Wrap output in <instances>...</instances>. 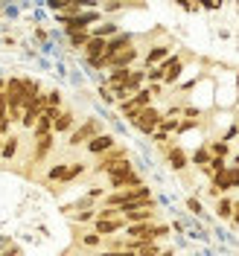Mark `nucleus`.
I'll use <instances>...</instances> for the list:
<instances>
[{"label":"nucleus","mask_w":239,"mask_h":256,"mask_svg":"<svg viewBox=\"0 0 239 256\" xmlns=\"http://www.w3.org/2000/svg\"><path fill=\"white\" fill-rule=\"evenodd\" d=\"M172 233L169 224H155V222H128L126 236L128 239H166Z\"/></svg>","instance_id":"f257e3e1"},{"label":"nucleus","mask_w":239,"mask_h":256,"mask_svg":"<svg viewBox=\"0 0 239 256\" xmlns=\"http://www.w3.org/2000/svg\"><path fill=\"white\" fill-rule=\"evenodd\" d=\"M108 184H111V190H126V186H137V184H143V178L131 169V163H128V158H126L114 172H108Z\"/></svg>","instance_id":"f03ea898"},{"label":"nucleus","mask_w":239,"mask_h":256,"mask_svg":"<svg viewBox=\"0 0 239 256\" xmlns=\"http://www.w3.org/2000/svg\"><path fill=\"white\" fill-rule=\"evenodd\" d=\"M126 158H128L126 148H123V146H114V148H108V152H102V154H99V163L94 166V172H99V175L105 172V175H108V172H114V169H117Z\"/></svg>","instance_id":"7ed1b4c3"},{"label":"nucleus","mask_w":239,"mask_h":256,"mask_svg":"<svg viewBox=\"0 0 239 256\" xmlns=\"http://www.w3.org/2000/svg\"><path fill=\"white\" fill-rule=\"evenodd\" d=\"M137 58H140V50L134 47V44H128L120 52H114V56H102V70L105 67H131Z\"/></svg>","instance_id":"20e7f679"},{"label":"nucleus","mask_w":239,"mask_h":256,"mask_svg":"<svg viewBox=\"0 0 239 256\" xmlns=\"http://www.w3.org/2000/svg\"><path fill=\"white\" fill-rule=\"evenodd\" d=\"M102 18V12H79V15H70V18H59V24L64 26V32H79V30H88L91 24H96Z\"/></svg>","instance_id":"39448f33"},{"label":"nucleus","mask_w":239,"mask_h":256,"mask_svg":"<svg viewBox=\"0 0 239 256\" xmlns=\"http://www.w3.org/2000/svg\"><path fill=\"white\" fill-rule=\"evenodd\" d=\"M163 122V114L155 108V105H146V108H140V116H137V122H134V128L137 131H143V134H149L152 137V131Z\"/></svg>","instance_id":"423d86ee"},{"label":"nucleus","mask_w":239,"mask_h":256,"mask_svg":"<svg viewBox=\"0 0 239 256\" xmlns=\"http://www.w3.org/2000/svg\"><path fill=\"white\" fill-rule=\"evenodd\" d=\"M96 134H99V120H96V116H91L85 126H79V128H73V131H70V140H67V146H73V148H76V146H85L91 137H96Z\"/></svg>","instance_id":"0eeeda50"},{"label":"nucleus","mask_w":239,"mask_h":256,"mask_svg":"<svg viewBox=\"0 0 239 256\" xmlns=\"http://www.w3.org/2000/svg\"><path fill=\"white\" fill-rule=\"evenodd\" d=\"M126 224H128V222H126V216H117V218H99V216H96L94 230H96V233H102V236L108 239V236H114V233H120Z\"/></svg>","instance_id":"6e6552de"},{"label":"nucleus","mask_w":239,"mask_h":256,"mask_svg":"<svg viewBox=\"0 0 239 256\" xmlns=\"http://www.w3.org/2000/svg\"><path fill=\"white\" fill-rule=\"evenodd\" d=\"M163 152H166V160H169V166H172L175 172H184V169L190 166V160H187V152H184L181 146H163Z\"/></svg>","instance_id":"1a4fd4ad"},{"label":"nucleus","mask_w":239,"mask_h":256,"mask_svg":"<svg viewBox=\"0 0 239 256\" xmlns=\"http://www.w3.org/2000/svg\"><path fill=\"white\" fill-rule=\"evenodd\" d=\"M114 146H117V140H114L111 134H102V131H99L96 137H91V140L85 143V148H88L91 154H102V152H108V148H114Z\"/></svg>","instance_id":"9d476101"},{"label":"nucleus","mask_w":239,"mask_h":256,"mask_svg":"<svg viewBox=\"0 0 239 256\" xmlns=\"http://www.w3.org/2000/svg\"><path fill=\"white\" fill-rule=\"evenodd\" d=\"M163 70H166V76H163V84H175L178 76H181V70H184V58L181 56H172V58H163Z\"/></svg>","instance_id":"9b49d317"},{"label":"nucleus","mask_w":239,"mask_h":256,"mask_svg":"<svg viewBox=\"0 0 239 256\" xmlns=\"http://www.w3.org/2000/svg\"><path fill=\"white\" fill-rule=\"evenodd\" d=\"M85 62L88 58H96V56H105V50H108V38H102V35H91V41L85 44Z\"/></svg>","instance_id":"f8f14e48"},{"label":"nucleus","mask_w":239,"mask_h":256,"mask_svg":"<svg viewBox=\"0 0 239 256\" xmlns=\"http://www.w3.org/2000/svg\"><path fill=\"white\" fill-rule=\"evenodd\" d=\"M53 134H56V131L35 137V152H32V160H35V163H41V160L50 154V148H53Z\"/></svg>","instance_id":"ddd939ff"},{"label":"nucleus","mask_w":239,"mask_h":256,"mask_svg":"<svg viewBox=\"0 0 239 256\" xmlns=\"http://www.w3.org/2000/svg\"><path fill=\"white\" fill-rule=\"evenodd\" d=\"M73 126H76V114L73 111H62L53 120V131H56V134H70Z\"/></svg>","instance_id":"4468645a"},{"label":"nucleus","mask_w":239,"mask_h":256,"mask_svg":"<svg viewBox=\"0 0 239 256\" xmlns=\"http://www.w3.org/2000/svg\"><path fill=\"white\" fill-rule=\"evenodd\" d=\"M128 44H134L131 32H117V35L108 38V50H105V56H114V52H120L123 47H128Z\"/></svg>","instance_id":"2eb2a0df"},{"label":"nucleus","mask_w":239,"mask_h":256,"mask_svg":"<svg viewBox=\"0 0 239 256\" xmlns=\"http://www.w3.org/2000/svg\"><path fill=\"white\" fill-rule=\"evenodd\" d=\"M163 58H169V47H166V44H155V47H149L143 64L146 67H152V64H160Z\"/></svg>","instance_id":"dca6fc26"},{"label":"nucleus","mask_w":239,"mask_h":256,"mask_svg":"<svg viewBox=\"0 0 239 256\" xmlns=\"http://www.w3.org/2000/svg\"><path fill=\"white\" fill-rule=\"evenodd\" d=\"M216 216H219L222 222H227V218L233 216V201L224 198V195H219V201H216Z\"/></svg>","instance_id":"f3484780"},{"label":"nucleus","mask_w":239,"mask_h":256,"mask_svg":"<svg viewBox=\"0 0 239 256\" xmlns=\"http://www.w3.org/2000/svg\"><path fill=\"white\" fill-rule=\"evenodd\" d=\"M128 73H131V67H111V73H108V84H126Z\"/></svg>","instance_id":"a211bd4d"},{"label":"nucleus","mask_w":239,"mask_h":256,"mask_svg":"<svg viewBox=\"0 0 239 256\" xmlns=\"http://www.w3.org/2000/svg\"><path fill=\"white\" fill-rule=\"evenodd\" d=\"M143 82H146V70H131V73H128L126 88L134 94V90H140V88H143Z\"/></svg>","instance_id":"6ab92c4d"},{"label":"nucleus","mask_w":239,"mask_h":256,"mask_svg":"<svg viewBox=\"0 0 239 256\" xmlns=\"http://www.w3.org/2000/svg\"><path fill=\"white\" fill-rule=\"evenodd\" d=\"M15 154H18V137H6V140H3V148H0V158L12 160Z\"/></svg>","instance_id":"aec40b11"},{"label":"nucleus","mask_w":239,"mask_h":256,"mask_svg":"<svg viewBox=\"0 0 239 256\" xmlns=\"http://www.w3.org/2000/svg\"><path fill=\"white\" fill-rule=\"evenodd\" d=\"M67 172H70V166H67V163H56V166L47 172V178H50V180H62V184H67Z\"/></svg>","instance_id":"412c9836"},{"label":"nucleus","mask_w":239,"mask_h":256,"mask_svg":"<svg viewBox=\"0 0 239 256\" xmlns=\"http://www.w3.org/2000/svg\"><path fill=\"white\" fill-rule=\"evenodd\" d=\"M163 76H166L163 64H152V67H146V82H163Z\"/></svg>","instance_id":"4be33fe9"},{"label":"nucleus","mask_w":239,"mask_h":256,"mask_svg":"<svg viewBox=\"0 0 239 256\" xmlns=\"http://www.w3.org/2000/svg\"><path fill=\"white\" fill-rule=\"evenodd\" d=\"M120 32V26L117 24H99L96 30H91V35H102V38H111V35H117Z\"/></svg>","instance_id":"5701e85b"},{"label":"nucleus","mask_w":239,"mask_h":256,"mask_svg":"<svg viewBox=\"0 0 239 256\" xmlns=\"http://www.w3.org/2000/svg\"><path fill=\"white\" fill-rule=\"evenodd\" d=\"M91 41V30H79V32H70V44L73 47H85Z\"/></svg>","instance_id":"b1692460"},{"label":"nucleus","mask_w":239,"mask_h":256,"mask_svg":"<svg viewBox=\"0 0 239 256\" xmlns=\"http://www.w3.org/2000/svg\"><path fill=\"white\" fill-rule=\"evenodd\" d=\"M210 158H213V152H207V148H198V152L192 154V163H195L198 169H204V166L210 163Z\"/></svg>","instance_id":"393cba45"},{"label":"nucleus","mask_w":239,"mask_h":256,"mask_svg":"<svg viewBox=\"0 0 239 256\" xmlns=\"http://www.w3.org/2000/svg\"><path fill=\"white\" fill-rule=\"evenodd\" d=\"M105 239V236H102V233H85V236H82V244H85V248H96V244H99V242Z\"/></svg>","instance_id":"a878e982"},{"label":"nucleus","mask_w":239,"mask_h":256,"mask_svg":"<svg viewBox=\"0 0 239 256\" xmlns=\"http://www.w3.org/2000/svg\"><path fill=\"white\" fill-rule=\"evenodd\" d=\"M210 152H213V154H222V158H227V143L216 140V143H210Z\"/></svg>","instance_id":"bb28decb"},{"label":"nucleus","mask_w":239,"mask_h":256,"mask_svg":"<svg viewBox=\"0 0 239 256\" xmlns=\"http://www.w3.org/2000/svg\"><path fill=\"white\" fill-rule=\"evenodd\" d=\"M82 172H85V163H73V166H70V172H67V184H70L73 178H79Z\"/></svg>","instance_id":"cd10ccee"},{"label":"nucleus","mask_w":239,"mask_h":256,"mask_svg":"<svg viewBox=\"0 0 239 256\" xmlns=\"http://www.w3.org/2000/svg\"><path fill=\"white\" fill-rule=\"evenodd\" d=\"M47 105H53V108H62V94H59V90H50V94H47Z\"/></svg>","instance_id":"c85d7f7f"},{"label":"nucleus","mask_w":239,"mask_h":256,"mask_svg":"<svg viewBox=\"0 0 239 256\" xmlns=\"http://www.w3.org/2000/svg\"><path fill=\"white\" fill-rule=\"evenodd\" d=\"M187 210H190V212H195V216H198V212H201V201H198V198H187Z\"/></svg>","instance_id":"c756f323"},{"label":"nucleus","mask_w":239,"mask_h":256,"mask_svg":"<svg viewBox=\"0 0 239 256\" xmlns=\"http://www.w3.org/2000/svg\"><path fill=\"white\" fill-rule=\"evenodd\" d=\"M9 128H12V120H9V116H3V120H0V134H3V137H9Z\"/></svg>","instance_id":"7c9ffc66"},{"label":"nucleus","mask_w":239,"mask_h":256,"mask_svg":"<svg viewBox=\"0 0 239 256\" xmlns=\"http://www.w3.org/2000/svg\"><path fill=\"white\" fill-rule=\"evenodd\" d=\"M91 218H96V212H94V210H82L79 216H76V222H91Z\"/></svg>","instance_id":"2f4dec72"},{"label":"nucleus","mask_w":239,"mask_h":256,"mask_svg":"<svg viewBox=\"0 0 239 256\" xmlns=\"http://www.w3.org/2000/svg\"><path fill=\"white\" fill-rule=\"evenodd\" d=\"M9 116V102H6V94H0V120Z\"/></svg>","instance_id":"473e14b6"},{"label":"nucleus","mask_w":239,"mask_h":256,"mask_svg":"<svg viewBox=\"0 0 239 256\" xmlns=\"http://www.w3.org/2000/svg\"><path fill=\"white\" fill-rule=\"evenodd\" d=\"M230 222H233V227H239V201H233V216H230Z\"/></svg>","instance_id":"72a5a7b5"},{"label":"nucleus","mask_w":239,"mask_h":256,"mask_svg":"<svg viewBox=\"0 0 239 256\" xmlns=\"http://www.w3.org/2000/svg\"><path fill=\"white\" fill-rule=\"evenodd\" d=\"M0 94H6V79H0Z\"/></svg>","instance_id":"f704fd0d"},{"label":"nucleus","mask_w":239,"mask_h":256,"mask_svg":"<svg viewBox=\"0 0 239 256\" xmlns=\"http://www.w3.org/2000/svg\"><path fill=\"white\" fill-rule=\"evenodd\" d=\"M233 163H236V166H239V158H236V160H233Z\"/></svg>","instance_id":"c9c22d12"}]
</instances>
